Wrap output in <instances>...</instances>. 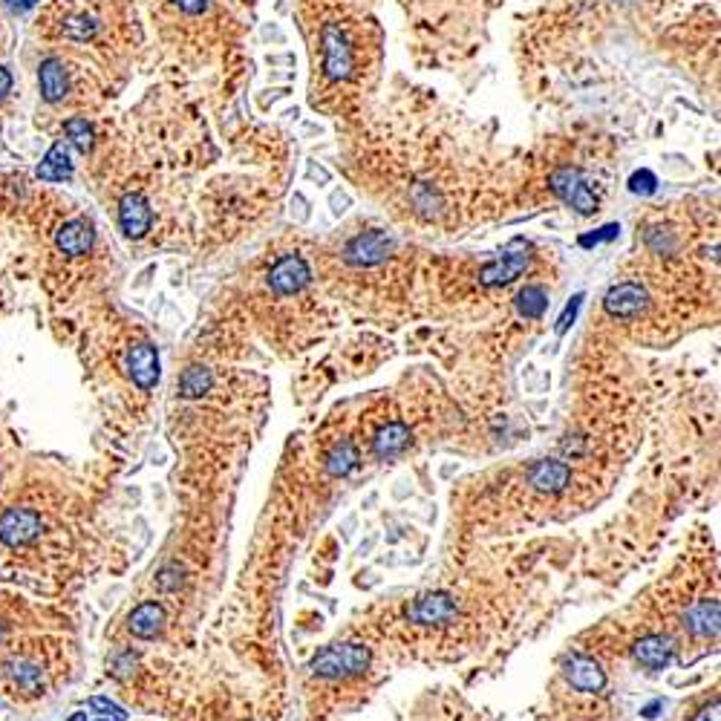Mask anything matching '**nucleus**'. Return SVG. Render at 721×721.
Returning a JSON list of instances; mask_svg holds the SVG:
<instances>
[{"label":"nucleus","mask_w":721,"mask_h":721,"mask_svg":"<svg viewBox=\"0 0 721 721\" xmlns=\"http://www.w3.org/2000/svg\"><path fill=\"white\" fill-rule=\"evenodd\" d=\"M35 4H38V0H18V4H12V9H15V12H27V9H32Z\"/></svg>","instance_id":"16"},{"label":"nucleus","mask_w":721,"mask_h":721,"mask_svg":"<svg viewBox=\"0 0 721 721\" xmlns=\"http://www.w3.org/2000/svg\"><path fill=\"white\" fill-rule=\"evenodd\" d=\"M0 644H4V623H0Z\"/></svg>","instance_id":"18"},{"label":"nucleus","mask_w":721,"mask_h":721,"mask_svg":"<svg viewBox=\"0 0 721 721\" xmlns=\"http://www.w3.org/2000/svg\"><path fill=\"white\" fill-rule=\"evenodd\" d=\"M551 191L563 196L566 205H572L580 214H595L598 211V196L589 188V182L583 179V173L577 168H560L551 173Z\"/></svg>","instance_id":"3"},{"label":"nucleus","mask_w":721,"mask_h":721,"mask_svg":"<svg viewBox=\"0 0 721 721\" xmlns=\"http://www.w3.org/2000/svg\"><path fill=\"white\" fill-rule=\"evenodd\" d=\"M655 177L649 170H638L635 177L630 179V188L635 191V194H653L655 191Z\"/></svg>","instance_id":"13"},{"label":"nucleus","mask_w":721,"mask_h":721,"mask_svg":"<svg viewBox=\"0 0 721 721\" xmlns=\"http://www.w3.org/2000/svg\"><path fill=\"white\" fill-rule=\"evenodd\" d=\"M162 630V609L156 603H142L133 614H131V632L139 638H154Z\"/></svg>","instance_id":"11"},{"label":"nucleus","mask_w":721,"mask_h":721,"mask_svg":"<svg viewBox=\"0 0 721 721\" xmlns=\"http://www.w3.org/2000/svg\"><path fill=\"white\" fill-rule=\"evenodd\" d=\"M41 526L44 519L35 508H27V505L6 508L4 514H0V543L9 545V549L29 545L41 534Z\"/></svg>","instance_id":"2"},{"label":"nucleus","mask_w":721,"mask_h":721,"mask_svg":"<svg viewBox=\"0 0 721 721\" xmlns=\"http://www.w3.org/2000/svg\"><path fill=\"white\" fill-rule=\"evenodd\" d=\"M38 78H41V96L46 101H61L67 96V73H64V64L58 61V58H46L38 69Z\"/></svg>","instance_id":"9"},{"label":"nucleus","mask_w":721,"mask_h":721,"mask_svg":"<svg viewBox=\"0 0 721 721\" xmlns=\"http://www.w3.org/2000/svg\"><path fill=\"white\" fill-rule=\"evenodd\" d=\"M55 242L69 258H78V254H87L92 246V228L84 219H73V223L61 226V231L55 234Z\"/></svg>","instance_id":"7"},{"label":"nucleus","mask_w":721,"mask_h":721,"mask_svg":"<svg viewBox=\"0 0 721 721\" xmlns=\"http://www.w3.org/2000/svg\"><path fill=\"white\" fill-rule=\"evenodd\" d=\"M526 260L528 254L526 251H508L505 258H499L494 263H487L485 269L479 272V281L485 286H503V283H511L514 277H519V272L526 269Z\"/></svg>","instance_id":"6"},{"label":"nucleus","mask_w":721,"mask_h":721,"mask_svg":"<svg viewBox=\"0 0 721 721\" xmlns=\"http://www.w3.org/2000/svg\"><path fill=\"white\" fill-rule=\"evenodd\" d=\"M131 369H133V381L142 390H147L159 376V360H156L154 346H147V344L136 346V350L131 353Z\"/></svg>","instance_id":"10"},{"label":"nucleus","mask_w":721,"mask_h":721,"mask_svg":"<svg viewBox=\"0 0 721 721\" xmlns=\"http://www.w3.org/2000/svg\"><path fill=\"white\" fill-rule=\"evenodd\" d=\"M64 133H67V139L78 150H90V145H92V127L87 124V119H69L64 124Z\"/></svg>","instance_id":"12"},{"label":"nucleus","mask_w":721,"mask_h":721,"mask_svg":"<svg viewBox=\"0 0 721 721\" xmlns=\"http://www.w3.org/2000/svg\"><path fill=\"white\" fill-rule=\"evenodd\" d=\"M9 87H12V75H9V69H6V67H0V99L6 96Z\"/></svg>","instance_id":"15"},{"label":"nucleus","mask_w":721,"mask_h":721,"mask_svg":"<svg viewBox=\"0 0 721 721\" xmlns=\"http://www.w3.org/2000/svg\"><path fill=\"white\" fill-rule=\"evenodd\" d=\"M173 6L185 15H202V12L211 6V0H173Z\"/></svg>","instance_id":"14"},{"label":"nucleus","mask_w":721,"mask_h":721,"mask_svg":"<svg viewBox=\"0 0 721 721\" xmlns=\"http://www.w3.org/2000/svg\"><path fill=\"white\" fill-rule=\"evenodd\" d=\"M0 684L15 699H38L46 687V670L32 655H12L0 664Z\"/></svg>","instance_id":"1"},{"label":"nucleus","mask_w":721,"mask_h":721,"mask_svg":"<svg viewBox=\"0 0 721 721\" xmlns=\"http://www.w3.org/2000/svg\"><path fill=\"white\" fill-rule=\"evenodd\" d=\"M38 177L46 182H64L73 177V162H69L67 142H55L50 147V154H46L38 165Z\"/></svg>","instance_id":"8"},{"label":"nucleus","mask_w":721,"mask_h":721,"mask_svg":"<svg viewBox=\"0 0 721 721\" xmlns=\"http://www.w3.org/2000/svg\"><path fill=\"white\" fill-rule=\"evenodd\" d=\"M614 231H618V228H614V226H612V228H606V234H603V237H612ZM595 240H600V237H586L583 242H586V246H589V242H595Z\"/></svg>","instance_id":"17"},{"label":"nucleus","mask_w":721,"mask_h":721,"mask_svg":"<svg viewBox=\"0 0 721 721\" xmlns=\"http://www.w3.org/2000/svg\"><path fill=\"white\" fill-rule=\"evenodd\" d=\"M603 304H606V312H609L612 318H638L646 309L649 297H646V289L644 286L626 281V283L612 286Z\"/></svg>","instance_id":"4"},{"label":"nucleus","mask_w":721,"mask_h":721,"mask_svg":"<svg viewBox=\"0 0 721 721\" xmlns=\"http://www.w3.org/2000/svg\"><path fill=\"white\" fill-rule=\"evenodd\" d=\"M119 226L127 237H145L150 226H154V214H150V205L142 200L139 194H127L122 196V202H119Z\"/></svg>","instance_id":"5"}]
</instances>
